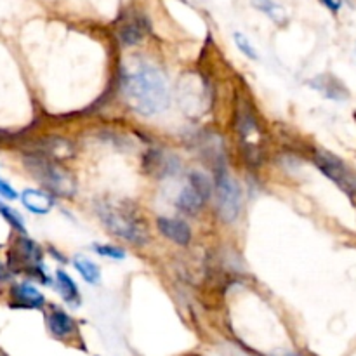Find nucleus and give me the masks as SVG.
Listing matches in <instances>:
<instances>
[{
	"mask_svg": "<svg viewBox=\"0 0 356 356\" xmlns=\"http://www.w3.org/2000/svg\"><path fill=\"white\" fill-rule=\"evenodd\" d=\"M122 86L132 110L145 117H153L169 106L170 94L165 76L153 66L136 65L125 70Z\"/></svg>",
	"mask_w": 356,
	"mask_h": 356,
	"instance_id": "nucleus-1",
	"label": "nucleus"
},
{
	"mask_svg": "<svg viewBox=\"0 0 356 356\" xmlns=\"http://www.w3.org/2000/svg\"><path fill=\"white\" fill-rule=\"evenodd\" d=\"M97 214H99L103 225L113 235L120 236V238L127 240V242L138 243V245H145L146 240H148L139 219L129 209H125L124 205L104 202V204L97 205Z\"/></svg>",
	"mask_w": 356,
	"mask_h": 356,
	"instance_id": "nucleus-2",
	"label": "nucleus"
},
{
	"mask_svg": "<svg viewBox=\"0 0 356 356\" xmlns=\"http://www.w3.org/2000/svg\"><path fill=\"white\" fill-rule=\"evenodd\" d=\"M24 165L35 176V179L40 181L49 191H54L61 197H72L76 190V183L72 174L59 167L58 163L44 159V156H26Z\"/></svg>",
	"mask_w": 356,
	"mask_h": 356,
	"instance_id": "nucleus-3",
	"label": "nucleus"
},
{
	"mask_svg": "<svg viewBox=\"0 0 356 356\" xmlns=\"http://www.w3.org/2000/svg\"><path fill=\"white\" fill-rule=\"evenodd\" d=\"M216 205H218L219 218L225 222H235L242 211L240 186L225 169L218 170L216 177Z\"/></svg>",
	"mask_w": 356,
	"mask_h": 356,
	"instance_id": "nucleus-4",
	"label": "nucleus"
},
{
	"mask_svg": "<svg viewBox=\"0 0 356 356\" xmlns=\"http://www.w3.org/2000/svg\"><path fill=\"white\" fill-rule=\"evenodd\" d=\"M315 162L316 165H318V169L322 170L330 181H334L344 193H356V176L353 174V170H351L339 156L332 155V153L325 152V149H320V152H316Z\"/></svg>",
	"mask_w": 356,
	"mask_h": 356,
	"instance_id": "nucleus-5",
	"label": "nucleus"
},
{
	"mask_svg": "<svg viewBox=\"0 0 356 356\" xmlns=\"http://www.w3.org/2000/svg\"><path fill=\"white\" fill-rule=\"evenodd\" d=\"M149 31V21L145 14L132 13L124 17L120 28H118V38L124 45H136L146 37Z\"/></svg>",
	"mask_w": 356,
	"mask_h": 356,
	"instance_id": "nucleus-6",
	"label": "nucleus"
},
{
	"mask_svg": "<svg viewBox=\"0 0 356 356\" xmlns=\"http://www.w3.org/2000/svg\"><path fill=\"white\" fill-rule=\"evenodd\" d=\"M42 261V249L40 245L30 238H19L14 247V254L9 252V264L19 263L23 270H30V268L38 266Z\"/></svg>",
	"mask_w": 356,
	"mask_h": 356,
	"instance_id": "nucleus-7",
	"label": "nucleus"
},
{
	"mask_svg": "<svg viewBox=\"0 0 356 356\" xmlns=\"http://www.w3.org/2000/svg\"><path fill=\"white\" fill-rule=\"evenodd\" d=\"M156 228L165 238L172 240L177 245H188L191 240V228L181 219L159 218L156 219Z\"/></svg>",
	"mask_w": 356,
	"mask_h": 356,
	"instance_id": "nucleus-8",
	"label": "nucleus"
},
{
	"mask_svg": "<svg viewBox=\"0 0 356 356\" xmlns=\"http://www.w3.org/2000/svg\"><path fill=\"white\" fill-rule=\"evenodd\" d=\"M13 298L19 308H42L45 305V298L33 285L19 284L13 289Z\"/></svg>",
	"mask_w": 356,
	"mask_h": 356,
	"instance_id": "nucleus-9",
	"label": "nucleus"
},
{
	"mask_svg": "<svg viewBox=\"0 0 356 356\" xmlns=\"http://www.w3.org/2000/svg\"><path fill=\"white\" fill-rule=\"evenodd\" d=\"M21 200H23L24 207L33 214H47L54 207V200H52L51 195L40 190H24L21 195Z\"/></svg>",
	"mask_w": 356,
	"mask_h": 356,
	"instance_id": "nucleus-10",
	"label": "nucleus"
},
{
	"mask_svg": "<svg viewBox=\"0 0 356 356\" xmlns=\"http://www.w3.org/2000/svg\"><path fill=\"white\" fill-rule=\"evenodd\" d=\"M47 325L52 336L59 337V339L72 336L73 330H75V322H73L72 316H70L68 313L63 312V309H54V312L49 313Z\"/></svg>",
	"mask_w": 356,
	"mask_h": 356,
	"instance_id": "nucleus-11",
	"label": "nucleus"
},
{
	"mask_svg": "<svg viewBox=\"0 0 356 356\" xmlns=\"http://www.w3.org/2000/svg\"><path fill=\"white\" fill-rule=\"evenodd\" d=\"M56 284H58V291L61 294V298L65 299L68 305L72 306H79L80 305V292L76 289V284L72 280L68 273H65L63 270L56 271Z\"/></svg>",
	"mask_w": 356,
	"mask_h": 356,
	"instance_id": "nucleus-12",
	"label": "nucleus"
},
{
	"mask_svg": "<svg viewBox=\"0 0 356 356\" xmlns=\"http://www.w3.org/2000/svg\"><path fill=\"white\" fill-rule=\"evenodd\" d=\"M204 202H205L204 198H202L200 195L193 190V188L188 186L181 191L177 205H179V209L183 212H186V214H190V216H195L202 211V207H204Z\"/></svg>",
	"mask_w": 356,
	"mask_h": 356,
	"instance_id": "nucleus-13",
	"label": "nucleus"
},
{
	"mask_svg": "<svg viewBox=\"0 0 356 356\" xmlns=\"http://www.w3.org/2000/svg\"><path fill=\"white\" fill-rule=\"evenodd\" d=\"M73 264H75L76 271L82 275V278L87 282V284L94 285L101 280V271L99 268H97V264H94L92 261H89L87 257H82V256L75 257Z\"/></svg>",
	"mask_w": 356,
	"mask_h": 356,
	"instance_id": "nucleus-14",
	"label": "nucleus"
},
{
	"mask_svg": "<svg viewBox=\"0 0 356 356\" xmlns=\"http://www.w3.org/2000/svg\"><path fill=\"white\" fill-rule=\"evenodd\" d=\"M254 7L263 10V13L266 14V16H270L275 23L282 24L285 21V10L282 9V6L275 3L273 0H254Z\"/></svg>",
	"mask_w": 356,
	"mask_h": 356,
	"instance_id": "nucleus-15",
	"label": "nucleus"
},
{
	"mask_svg": "<svg viewBox=\"0 0 356 356\" xmlns=\"http://www.w3.org/2000/svg\"><path fill=\"white\" fill-rule=\"evenodd\" d=\"M190 186L193 188L195 191H197L198 195H200L204 200H209L212 195V191H214V188H212V183L207 179V176H204L202 172H193L190 176Z\"/></svg>",
	"mask_w": 356,
	"mask_h": 356,
	"instance_id": "nucleus-16",
	"label": "nucleus"
},
{
	"mask_svg": "<svg viewBox=\"0 0 356 356\" xmlns=\"http://www.w3.org/2000/svg\"><path fill=\"white\" fill-rule=\"evenodd\" d=\"M0 214H2V218L6 219V221L9 222V225L13 226L16 232H19L21 235H24V233H26V226H24L23 218L19 216V212H16L14 209H10L9 205H6L0 202Z\"/></svg>",
	"mask_w": 356,
	"mask_h": 356,
	"instance_id": "nucleus-17",
	"label": "nucleus"
},
{
	"mask_svg": "<svg viewBox=\"0 0 356 356\" xmlns=\"http://www.w3.org/2000/svg\"><path fill=\"white\" fill-rule=\"evenodd\" d=\"M235 42H236V45H238V49L243 52V54L249 56L250 59H257L256 47H254V45L250 44V40L245 37V35L235 33Z\"/></svg>",
	"mask_w": 356,
	"mask_h": 356,
	"instance_id": "nucleus-18",
	"label": "nucleus"
},
{
	"mask_svg": "<svg viewBox=\"0 0 356 356\" xmlns=\"http://www.w3.org/2000/svg\"><path fill=\"white\" fill-rule=\"evenodd\" d=\"M94 250H96L97 254H101V256L111 257V259H124L125 257L124 250L113 245H94Z\"/></svg>",
	"mask_w": 356,
	"mask_h": 356,
	"instance_id": "nucleus-19",
	"label": "nucleus"
},
{
	"mask_svg": "<svg viewBox=\"0 0 356 356\" xmlns=\"http://www.w3.org/2000/svg\"><path fill=\"white\" fill-rule=\"evenodd\" d=\"M0 195H2L3 198H9V200H14V198H17V193L14 191V188L10 186L9 183H6V181L0 179Z\"/></svg>",
	"mask_w": 356,
	"mask_h": 356,
	"instance_id": "nucleus-20",
	"label": "nucleus"
},
{
	"mask_svg": "<svg viewBox=\"0 0 356 356\" xmlns=\"http://www.w3.org/2000/svg\"><path fill=\"white\" fill-rule=\"evenodd\" d=\"M320 2L325 7H329L330 10H334V13H337L341 9V6H343V0H320Z\"/></svg>",
	"mask_w": 356,
	"mask_h": 356,
	"instance_id": "nucleus-21",
	"label": "nucleus"
},
{
	"mask_svg": "<svg viewBox=\"0 0 356 356\" xmlns=\"http://www.w3.org/2000/svg\"><path fill=\"white\" fill-rule=\"evenodd\" d=\"M6 278H9V273L3 270V266H0V280H6Z\"/></svg>",
	"mask_w": 356,
	"mask_h": 356,
	"instance_id": "nucleus-22",
	"label": "nucleus"
}]
</instances>
